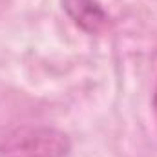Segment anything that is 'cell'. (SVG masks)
Wrapping results in <instances>:
<instances>
[{
  "instance_id": "1",
  "label": "cell",
  "mask_w": 157,
  "mask_h": 157,
  "mask_svg": "<svg viewBox=\"0 0 157 157\" xmlns=\"http://www.w3.org/2000/svg\"><path fill=\"white\" fill-rule=\"evenodd\" d=\"M68 133L49 126H20L0 139V157H68Z\"/></svg>"
},
{
  "instance_id": "2",
  "label": "cell",
  "mask_w": 157,
  "mask_h": 157,
  "mask_svg": "<svg viewBox=\"0 0 157 157\" xmlns=\"http://www.w3.org/2000/svg\"><path fill=\"white\" fill-rule=\"evenodd\" d=\"M64 13L86 33L101 31L108 22V13L99 0H60Z\"/></svg>"
},
{
  "instance_id": "3",
  "label": "cell",
  "mask_w": 157,
  "mask_h": 157,
  "mask_svg": "<svg viewBox=\"0 0 157 157\" xmlns=\"http://www.w3.org/2000/svg\"><path fill=\"white\" fill-rule=\"evenodd\" d=\"M154 104H155V108H157V90H155V95H154Z\"/></svg>"
}]
</instances>
